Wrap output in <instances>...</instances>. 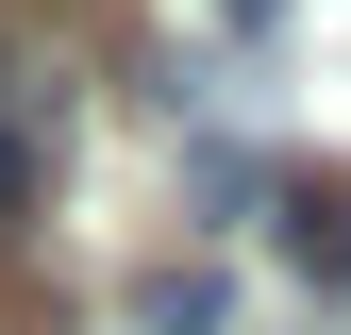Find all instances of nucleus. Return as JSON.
<instances>
[{"label": "nucleus", "mask_w": 351, "mask_h": 335, "mask_svg": "<svg viewBox=\"0 0 351 335\" xmlns=\"http://www.w3.org/2000/svg\"><path fill=\"white\" fill-rule=\"evenodd\" d=\"M51 151H67V84H34V67H0V235L51 201Z\"/></svg>", "instance_id": "nucleus-1"}, {"label": "nucleus", "mask_w": 351, "mask_h": 335, "mask_svg": "<svg viewBox=\"0 0 351 335\" xmlns=\"http://www.w3.org/2000/svg\"><path fill=\"white\" fill-rule=\"evenodd\" d=\"M285 268L318 285V302H351V168H301L285 185Z\"/></svg>", "instance_id": "nucleus-2"}, {"label": "nucleus", "mask_w": 351, "mask_h": 335, "mask_svg": "<svg viewBox=\"0 0 351 335\" xmlns=\"http://www.w3.org/2000/svg\"><path fill=\"white\" fill-rule=\"evenodd\" d=\"M134 319H151V335H217L234 302H217V268H151V285H134Z\"/></svg>", "instance_id": "nucleus-3"}, {"label": "nucleus", "mask_w": 351, "mask_h": 335, "mask_svg": "<svg viewBox=\"0 0 351 335\" xmlns=\"http://www.w3.org/2000/svg\"><path fill=\"white\" fill-rule=\"evenodd\" d=\"M217 17H268V0H217Z\"/></svg>", "instance_id": "nucleus-4"}]
</instances>
